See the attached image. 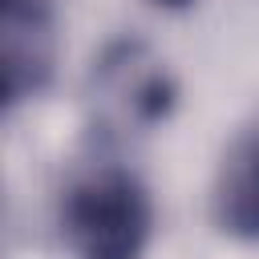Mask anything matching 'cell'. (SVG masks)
I'll use <instances>...</instances> for the list:
<instances>
[{
	"instance_id": "2",
	"label": "cell",
	"mask_w": 259,
	"mask_h": 259,
	"mask_svg": "<svg viewBox=\"0 0 259 259\" xmlns=\"http://www.w3.org/2000/svg\"><path fill=\"white\" fill-rule=\"evenodd\" d=\"M178 101V85L166 61L146 40H113L89 73L85 113L89 134L101 146H121L158 130Z\"/></svg>"
},
{
	"instance_id": "5",
	"label": "cell",
	"mask_w": 259,
	"mask_h": 259,
	"mask_svg": "<svg viewBox=\"0 0 259 259\" xmlns=\"http://www.w3.org/2000/svg\"><path fill=\"white\" fill-rule=\"evenodd\" d=\"M154 4H162V8H186V4H194V0H154Z\"/></svg>"
},
{
	"instance_id": "3",
	"label": "cell",
	"mask_w": 259,
	"mask_h": 259,
	"mask_svg": "<svg viewBox=\"0 0 259 259\" xmlns=\"http://www.w3.org/2000/svg\"><path fill=\"white\" fill-rule=\"evenodd\" d=\"M57 8L53 0H4L0 12V73L4 109L40 97L57 73Z\"/></svg>"
},
{
	"instance_id": "4",
	"label": "cell",
	"mask_w": 259,
	"mask_h": 259,
	"mask_svg": "<svg viewBox=\"0 0 259 259\" xmlns=\"http://www.w3.org/2000/svg\"><path fill=\"white\" fill-rule=\"evenodd\" d=\"M214 227L235 243H259V130L235 138L227 150L214 190H210Z\"/></svg>"
},
{
	"instance_id": "1",
	"label": "cell",
	"mask_w": 259,
	"mask_h": 259,
	"mask_svg": "<svg viewBox=\"0 0 259 259\" xmlns=\"http://www.w3.org/2000/svg\"><path fill=\"white\" fill-rule=\"evenodd\" d=\"M154 235L146 182L125 166H97L65 190L61 239L73 259H142Z\"/></svg>"
}]
</instances>
